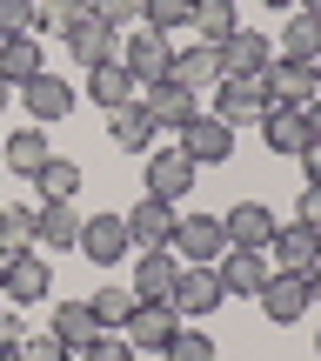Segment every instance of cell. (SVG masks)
<instances>
[{
	"label": "cell",
	"instance_id": "15",
	"mask_svg": "<svg viewBox=\"0 0 321 361\" xmlns=\"http://www.w3.org/2000/svg\"><path fill=\"white\" fill-rule=\"evenodd\" d=\"M274 228H281V221H274L261 201H234L228 214H221V234H228V247H255V255H268Z\"/></svg>",
	"mask_w": 321,
	"mask_h": 361
},
{
	"label": "cell",
	"instance_id": "35",
	"mask_svg": "<svg viewBox=\"0 0 321 361\" xmlns=\"http://www.w3.org/2000/svg\"><path fill=\"white\" fill-rule=\"evenodd\" d=\"M161 361H214V335H207L201 322H181L174 328V341H167V355Z\"/></svg>",
	"mask_w": 321,
	"mask_h": 361
},
{
	"label": "cell",
	"instance_id": "25",
	"mask_svg": "<svg viewBox=\"0 0 321 361\" xmlns=\"http://www.w3.org/2000/svg\"><path fill=\"white\" fill-rule=\"evenodd\" d=\"M87 101L101 107V114H114V107L141 101V80H134L121 61H107V67H94V74H87Z\"/></svg>",
	"mask_w": 321,
	"mask_h": 361
},
{
	"label": "cell",
	"instance_id": "16",
	"mask_svg": "<svg viewBox=\"0 0 321 361\" xmlns=\"http://www.w3.org/2000/svg\"><path fill=\"white\" fill-rule=\"evenodd\" d=\"M214 274H221V295H241V301H255L261 295V281H268V255H255V247H228V255L214 261Z\"/></svg>",
	"mask_w": 321,
	"mask_h": 361
},
{
	"label": "cell",
	"instance_id": "40",
	"mask_svg": "<svg viewBox=\"0 0 321 361\" xmlns=\"http://www.w3.org/2000/svg\"><path fill=\"white\" fill-rule=\"evenodd\" d=\"M7 34H34V0H0V40Z\"/></svg>",
	"mask_w": 321,
	"mask_h": 361
},
{
	"label": "cell",
	"instance_id": "43",
	"mask_svg": "<svg viewBox=\"0 0 321 361\" xmlns=\"http://www.w3.org/2000/svg\"><path fill=\"white\" fill-rule=\"evenodd\" d=\"M301 174H308V180H321V141L308 147V154H301Z\"/></svg>",
	"mask_w": 321,
	"mask_h": 361
},
{
	"label": "cell",
	"instance_id": "51",
	"mask_svg": "<svg viewBox=\"0 0 321 361\" xmlns=\"http://www.w3.org/2000/svg\"><path fill=\"white\" fill-rule=\"evenodd\" d=\"M315 355H321V335H315Z\"/></svg>",
	"mask_w": 321,
	"mask_h": 361
},
{
	"label": "cell",
	"instance_id": "14",
	"mask_svg": "<svg viewBox=\"0 0 321 361\" xmlns=\"http://www.w3.org/2000/svg\"><path fill=\"white\" fill-rule=\"evenodd\" d=\"M20 101H27V121H34V128H54V121L74 114V87H67V74H34L20 87Z\"/></svg>",
	"mask_w": 321,
	"mask_h": 361
},
{
	"label": "cell",
	"instance_id": "12",
	"mask_svg": "<svg viewBox=\"0 0 321 361\" xmlns=\"http://www.w3.org/2000/svg\"><path fill=\"white\" fill-rule=\"evenodd\" d=\"M80 255L94 261V268H114V261H128L134 255V241H128V221L121 214H94V221H80Z\"/></svg>",
	"mask_w": 321,
	"mask_h": 361
},
{
	"label": "cell",
	"instance_id": "50",
	"mask_svg": "<svg viewBox=\"0 0 321 361\" xmlns=\"http://www.w3.org/2000/svg\"><path fill=\"white\" fill-rule=\"evenodd\" d=\"M315 80H321V61H315Z\"/></svg>",
	"mask_w": 321,
	"mask_h": 361
},
{
	"label": "cell",
	"instance_id": "42",
	"mask_svg": "<svg viewBox=\"0 0 321 361\" xmlns=\"http://www.w3.org/2000/svg\"><path fill=\"white\" fill-rule=\"evenodd\" d=\"M27 341V328H20V308H7V301H0V355H13Z\"/></svg>",
	"mask_w": 321,
	"mask_h": 361
},
{
	"label": "cell",
	"instance_id": "26",
	"mask_svg": "<svg viewBox=\"0 0 321 361\" xmlns=\"http://www.w3.org/2000/svg\"><path fill=\"white\" fill-rule=\"evenodd\" d=\"M34 241L54 247V255H61V247H74V241H80V214H74V201H40V207H34Z\"/></svg>",
	"mask_w": 321,
	"mask_h": 361
},
{
	"label": "cell",
	"instance_id": "21",
	"mask_svg": "<svg viewBox=\"0 0 321 361\" xmlns=\"http://www.w3.org/2000/svg\"><path fill=\"white\" fill-rule=\"evenodd\" d=\"M34 74H47V54H40V34H7L0 40V80H7L13 94L27 87Z\"/></svg>",
	"mask_w": 321,
	"mask_h": 361
},
{
	"label": "cell",
	"instance_id": "11",
	"mask_svg": "<svg viewBox=\"0 0 321 361\" xmlns=\"http://www.w3.org/2000/svg\"><path fill=\"white\" fill-rule=\"evenodd\" d=\"M174 328H181V314L167 308V301H141V308H134L128 322H121V335L134 341V355H167Z\"/></svg>",
	"mask_w": 321,
	"mask_h": 361
},
{
	"label": "cell",
	"instance_id": "24",
	"mask_svg": "<svg viewBox=\"0 0 321 361\" xmlns=\"http://www.w3.org/2000/svg\"><path fill=\"white\" fill-rule=\"evenodd\" d=\"M167 80H181L188 94L221 87V54L207 47V40H194V47H174V67H167Z\"/></svg>",
	"mask_w": 321,
	"mask_h": 361
},
{
	"label": "cell",
	"instance_id": "8",
	"mask_svg": "<svg viewBox=\"0 0 321 361\" xmlns=\"http://www.w3.org/2000/svg\"><path fill=\"white\" fill-rule=\"evenodd\" d=\"M194 174H201V168H194L181 147H161V141L147 147V174H141V180H147V194H155V201H174V207H181V194L194 188Z\"/></svg>",
	"mask_w": 321,
	"mask_h": 361
},
{
	"label": "cell",
	"instance_id": "39",
	"mask_svg": "<svg viewBox=\"0 0 321 361\" xmlns=\"http://www.w3.org/2000/svg\"><path fill=\"white\" fill-rule=\"evenodd\" d=\"M20 361H74V348L47 328V335H27V341H20Z\"/></svg>",
	"mask_w": 321,
	"mask_h": 361
},
{
	"label": "cell",
	"instance_id": "6",
	"mask_svg": "<svg viewBox=\"0 0 321 361\" xmlns=\"http://www.w3.org/2000/svg\"><path fill=\"white\" fill-rule=\"evenodd\" d=\"M174 147L194 161V168H221V161L234 154V128H228L221 114H207V107H201V114L181 128V141H174Z\"/></svg>",
	"mask_w": 321,
	"mask_h": 361
},
{
	"label": "cell",
	"instance_id": "28",
	"mask_svg": "<svg viewBox=\"0 0 321 361\" xmlns=\"http://www.w3.org/2000/svg\"><path fill=\"white\" fill-rule=\"evenodd\" d=\"M80 20H94V7H87V0H34V34L67 40Z\"/></svg>",
	"mask_w": 321,
	"mask_h": 361
},
{
	"label": "cell",
	"instance_id": "37",
	"mask_svg": "<svg viewBox=\"0 0 321 361\" xmlns=\"http://www.w3.org/2000/svg\"><path fill=\"white\" fill-rule=\"evenodd\" d=\"M74 361H134V341L121 335V328H101V335H94Z\"/></svg>",
	"mask_w": 321,
	"mask_h": 361
},
{
	"label": "cell",
	"instance_id": "7",
	"mask_svg": "<svg viewBox=\"0 0 321 361\" xmlns=\"http://www.w3.org/2000/svg\"><path fill=\"white\" fill-rule=\"evenodd\" d=\"M121 67H128L141 87H155V80H167V67H174V40L155 34V27H134V34L121 40Z\"/></svg>",
	"mask_w": 321,
	"mask_h": 361
},
{
	"label": "cell",
	"instance_id": "9",
	"mask_svg": "<svg viewBox=\"0 0 321 361\" xmlns=\"http://www.w3.org/2000/svg\"><path fill=\"white\" fill-rule=\"evenodd\" d=\"M214 54H221V80H261V67L274 61L268 34H255V27H234Z\"/></svg>",
	"mask_w": 321,
	"mask_h": 361
},
{
	"label": "cell",
	"instance_id": "36",
	"mask_svg": "<svg viewBox=\"0 0 321 361\" xmlns=\"http://www.w3.org/2000/svg\"><path fill=\"white\" fill-rule=\"evenodd\" d=\"M141 27H155V34L194 27V0H141Z\"/></svg>",
	"mask_w": 321,
	"mask_h": 361
},
{
	"label": "cell",
	"instance_id": "46",
	"mask_svg": "<svg viewBox=\"0 0 321 361\" xmlns=\"http://www.w3.org/2000/svg\"><path fill=\"white\" fill-rule=\"evenodd\" d=\"M295 13H315V20H321V0H295Z\"/></svg>",
	"mask_w": 321,
	"mask_h": 361
},
{
	"label": "cell",
	"instance_id": "10",
	"mask_svg": "<svg viewBox=\"0 0 321 361\" xmlns=\"http://www.w3.org/2000/svg\"><path fill=\"white\" fill-rule=\"evenodd\" d=\"M121 221H128V241L147 255V247H167V241H174V221H181V207H174V201H155V194H141V201H134Z\"/></svg>",
	"mask_w": 321,
	"mask_h": 361
},
{
	"label": "cell",
	"instance_id": "2",
	"mask_svg": "<svg viewBox=\"0 0 321 361\" xmlns=\"http://www.w3.org/2000/svg\"><path fill=\"white\" fill-rule=\"evenodd\" d=\"M261 94H268V107H315L321 80H315L308 61H281V54H274V61L261 67Z\"/></svg>",
	"mask_w": 321,
	"mask_h": 361
},
{
	"label": "cell",
	"instance_id": "23",
	"mask_svg": "<svg viewBox=\"0 0 321 361\" xmlns=\"http://www.w3.org/2000/svg\"><path fill=\"white\" fill-rule=\"evenodd\" d=\"M174 274H181V255H174V247H147V255L141 261H134V295H141V301H167V295H174Z\"/></svg>",
	"mask_w": 321,
	"mask_h": 361
},
{
	"label": "cell",
	"instance_id": "34",
	"mask_svg": "<svg viewBox=\"0 0 321 361\" xmlns=\"http://www.w3.org/2000/svg\"><path fill=\"white\" fill-rule=\"evenodd\" d=\"M34 188H40V201H74V194H80V168H74V161H61V154H54L47 168L34 174Z\"/></svg>",
	"mask_w": 321,
	"mask_h": 361
},
{
	"label": "cell",
	"instance_id": "45",
	"mask_svg": "<svg viewBox=\"0 0 321 361\" xmlns=\"http://www.w3.org/2000/svg\"><path fill=\"white\" fill-rule=\"evenodd\" d=\"M308 295L321 301V261H315V268H308Z\"/></svg>",
	"mask_w": 321,
	"mask_h": 361
},
{
	"label": "cell",
	"instance_id": "32",
	"mask_svg": "<svg viewBox=\"0 0 321 361\" xmlns=\"http://www.w3.org/2000/svg\"><path fill=\"white\" fill-rule=\"evenodd\" d=\"M87 308H94V322H101V328H121L134 308H141V295H134V288H94Z\"/></svg>",
	"mask_w": 321,
	"mask_h": 361
},
{
	"label": "cell",
	"instance_id": "17",
	"mask_svg": "<svg viewBox=\"0 0 321 361\" xmlns=\"http://www.w3.org/2000/svg\"><path fill=\"white\" fill-rule=\"evenodd\" d=\"M141 107L155 114V128H188L194 114H201V94H188L181 80H155V87H141Z\"/></svg>",
	"mask_w": 321,
	"mask_h": 361
},
{
	"label": "cell",
	"instance_id": "19",
	"mask_svg": "<svg viewBox=\"0 0 321 361\" xmlns=\"http://www.w3.org/2000/svg\"><path fill=\"white\" fill-rule=\"evenodd\" d=\"M268 247H274V268H295V274H308L315 261H321V228H308V221H281Z\"/></svg>",
	"mask_w": 321,
	"mask_h": 361
},
{
	"label": "cell",
	"instance_id": "41",
	"mask_svg": "<svg viewBox=\"0 0 321 361\" xmlns=\"http://www.w3.org/2000/svg\"><path fill=\"white\" fill-rule=\"evenodd\" d=\"M295 221L321 228V180H301V194H295Z\"/></svg>",
	"mask_w": 321,
	"mask_h": 361
},
{
	"label": "cell",
	"instance_id": "20",
	"mask_svg": "<svg viewBox=\"0 0 321 361\" xmlns=\"http://www.w3.org/2000/svg\"><path fill=\"white\" fill-rule=\"evenodd\" d=\"M207 114H221L228 128H248V121H261V114H268V94H261V80H221Z\"/></svg>",
	"mask_w": 321,
	"mask_h": 361
},
{
	"label": "cell",
	"instance_id": "47",
	"mask_svg": "<svg viewBox=\"0 0 321 361\" xmlns=\"http://www.w3.org/2000/svg\"><path fill=\"white\" fill-rule=\"evenodd\" d=\"M261 7H281V13H295V0H261Z\"/></svg>",
	"mask_w": 321,
	"mask_h": 361
},
{
	"label": "cell",
	"instance_id": "3",
	"mask_svg": "<svg viewBox=\"0 0 321 361\" xmlns=\"http://www.w3.org/2000/svg\"><path fill=\"white\" fill-rule=\"evenodd\" d=\"M54 295V268L27 247V255H13V261H0V301L7 308H34V301H47Z\"/></svg>",
	"mask_w": 321,
	"mask_h": 361
},
{
	"label": "cell",
	"instance_id": "33",
	"mask_svg": "<svg viewBox=\"0 0 321 361\" xmlns=\"http://www.w3.org/2000/svg\"><path fill=\"white\" fill-rule=\"evenodd\" d=\"M194 27H201L207 47H221V40L241 27V20H234V0H194Z\"/></svg>",
	"mask_w": 321,
	"mask_h": 361
},
{
	"label": "cell",
	"instance_id": "4",
	"mask_svg": "<svg viewBox=\"0 0 321 361\" xmlns=\"http://www.w3.org/2000/svg\"><path fill=\"white\" fill-rule=\"evenodd\" d=\"M174 247L181 261H188V268H214L221 255H228V234H221V214H181L174 221Z\"/></svg>",
	"mask_w": 321,
	"mask_h": 361
},
{
	"label": "cell",
	"instance_id": "48",
	"mask_svg": "<svg viewBox=\"0 0 321 361\" xmlns=\"http://www.w3.org/2000/svg\"><path fill=\"white\" fill-rule=\"evenodd\" d=\"M7 101H13V87H7V80H0V114H7Z\"/></svg>",
	"mask_w": 321,
	"mask_h": 361
},
{
	"label": "cell",
	"instance_id": "38",
	"mask_svg": "<svg viewBox=\"0 0 321 361\" xmlns=\"http://www.w3.org/2000/svg\"><path fill=\"white\" fill-rule=\"evenodd\" d=\"M94 7V20H107L121 34V27H141V0H87Z\"/></svg>",
	"mask_w": 321,
	"mask_h": 361
},
{
	"label": "cell",
	"instance_id": "22",
	"mask_svg": "<svg viewBox=\"0 0 321 361\" xmlns=\"http://www.w3.org/2000/svg\"><path fill=\"white\" fill-rule=\"evenodd\" d=\"M0 161H7V174L34 180V174L54 161V147H47V128H13L7 141H0Z\"/></svg>",
	"mask_w": 321,
	"mask_h": 361
},
{
	"label": "cell",
	"instance_id": "29",
	"mask_svg": "<svg viewBox=\"0 0 321 361\" xmlns=\"http://www.w3.org/2000/svg\"><path fill=\"white\" fill-rule=\"evenodd\" d=\"M274 54H281V61H321V20H315V13H295V20H281V47H274Z\"/></svg>",
	"mask_w": 321,
	"mask_h": 361
},
{
	"label": "cell",
	"instance_id": "18",
	"mask_svg": "<svg viewBox=\"0 0 321 361\" xmlns=\"http://www.w3.org/2000/svg\"><path fill=\"white\" fill-rule=\"evenodd\" d=\"M67 54H74V67H80V74H94V67L121 61V34H114L107 20H80L74 34H67Z\"/></svg>",
	"mask_w": 321,
	"mask_h": 361
},
{
	"label": "cell",
	"instance_id": "31",
	"mask_svg": "<svg viewBox=\"0 0 321 361\" xmlns=\"http://www.w3.org/2000/svg\"><path fill=\"white\" fill-rule=\"evenodd\" d=\"M34 247V207H0V261Z\"/></svg>",
	"mask_w": 321,
	"mask_h": 361
},
{
	"label": "cell",
	"instance_id": "1",
	"mask_svg": "<svg viewBox=\"0 0 321 361\" xmlns=\"http://www.w3.org/2000/svg\"><path fill=\"white\" fill-rule=\"evenodd\" d=\"M261 314H268L274 328H295L301 314L315 308V295H308V274H295V268H268V281H261Z\"/></svg>",
	"mask_w": 321,
	"mask_h": 361
},
{
	"label": "cell",
	"instance_id": "49",
	"mask_svg": "<svg viewBox=\"0 0 321 361\" xmlns=\"http://www.w3.org/2000/svg\"><path fill=\"white\" fill-rule=\"evenodd\" d=\"M0 361H20V348H13V355H0Z\"/></svg>",
	"mask_w": 321,
	"mask_h": 361
},
{
	"label": "cell",
	"instance_id": "30",
	"mask_svg": "<svg viewBox=\"0 0 321 361\" xmlns=\"http://www.w3.org/2000/svg\"><path fill=\"white\" fill-rule=\"evenodd\" d=\"M54 335H61L67 348L80 355L94 335H101V322H94V308H87V301H54Z\"/></svg>",
	"mask_w": 321,
	"mask_h": 361
},
{
	"label": "cell",
	"instance_id": "5",
	"mask_svg": "<svg viewBox=\"0 0 321 361\" xmlns=\"http://www.w3.org/2000/svg\"><path fill=\"white\" fill-rule=\"evenodd\" d=\"M221 274L214 268H188V261H181V274H174V295H167V308L181 314V322H207V314L221 308Z\"/></svg>",
	"mask_w": 321,
	"mask_h": 361
},
{
	"label": "cell",
	"instance_id": "27",
	"mask_svg": "<svg viewBox=\"0 0 321 361\" xmlns=\"http://www.w3.org/2000/svg\"><path fill=\"white\" fill-rule=\"evenodd\" d=\"M107 128H114V147H128V154H147V147L161 141V128H155V114H147L141 101H128V107H114V114H107Z\"/></svg>",
	"mask_w": 321,
	"mask_h": 361
},
{
	"label": "cell",
	"instance_id": "44",
	"mask_svg": "<svg viewBox=\"0 0 321 361\" xmlns=\"http://www.w3.org/2000/svg\"><path fill=\"white\" fill-rule=\"evenodd\" d=\"M301 114H308V128H315V141H321V101H315V107H301Z\"/></svg>",
	"mask_w": 321,
	"mask_h": 361
},
{
	"label": "cell",
	"instance_id": "13",
	"mask_svg": "<svg viewBox=\"0 0 321 361\" xmlns=\"http://www.w3.org/2000/svg\"><path fill=\"white\" fill-rule=\"evenodd\" d=\"M255 128H261V141H268V154L301 161V154L315 147V128H308V114H301V107H268Z\"/></svg>",
	"mask_w": 321,
	"mask_h": 361
}]
</instances>
